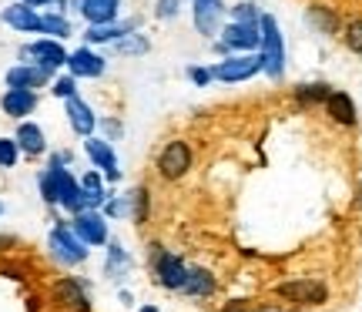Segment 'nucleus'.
Instances as JSON below:
<instances>
[{
	"label": "nucleus",
	"mask_w": 362,
	"mask_h": 312,
	"mask_svg": "<svg viewBox=\"0 0 362 312\" xmlns=\"http://www.w3.org/2000/svg\"><path fill=\"white\" fill-rule=\"evenodd\" d=\"M121 13V0H84L81 4V17L88 24H111Z\"/></svg>",
	"instance_id": "21"
},
{
	"label": "nucleus",
	"mask_w": 362,
	"mask_h": 312,
	"mask_svg": "<svg viewBox=\"0 0 362 312\" xmlns=\"http://www.w3.org/2000/svg\"><path fill=\"white\" fill-rule=\"evenodd\" d=\"M181 7H185V0H158L155 17L158 21H175V17L181 13Z\"/></svg>",
	"instance_id": "35"
},
{
	"label": "nucleus",
	"mask_w": 362,
	"mask_h": 312,
	"mask_svg": "<svg viewBox=\"0 0 362 312\" xmlns=\"http://www.w3.org/2000/svg\"><path fill=\"white\" fill-rule=\"evenodd\" d=\"M47 165H61V168H71V151H54Z\"/></svg>",
	"instance_id": "38"
},
{
	"label": "nucleus",
	"mask_w": 362,
	"mask_h": 312,
	"mask_svg": "<svg viewBox=\"0 0 362 312\" xmlns=\"http://www.w3.org/2000/svg\"><path fill=\"white\" fill-rule=\"evenodd\" d=\"M54 292H57V299L64 302L67 309H74V312H90L88 286H84L81 279H74V275H67V279H61Z\"/></svg>",
	"instance_id": "20"
},
{
	"label": "nucleus",
	"mask_w": 362,
	"mask_h": 312,
	"mask_svg": "<svg viewBox=\"0 0 362 312\" xmlns=\"http://www.w3.org/2000/svg\"><path fill=\"white\" fill-rule=\"evenodd\" d=\"M57 171V205L71 212V215H78L84 212V192H81V178L71 175V168H61V165H51Z\"/></svg>",
	"instance_id": "14"
},
{
	"label": "nucleus",
	"mask_w": 362,
	"mask_h": 312,
	"mask_svg": "<svg viewBox=\"0 0 362 312\" xmlns=\"http://www.w3.org/2000/svg\"><path fill=\"white\" fill-rule=\"evenodd\" d=\"M37 188H40V198H44L47 205H57V171H54L51 165L37 175Z\"/></svg>",
	"instance_id": "30"
},
{
	"label": "nucleus",
	"mask_w": 362,
	"mask_h": 312,
	"mask_svg": "<svg viewBox=\"0 0 362 312\" xmlns=\"http://www.w3.org/2000/svg\"><path fill=\"white\" fill-rule=\"evenodd\" d=\"M71 229L81 235V242L88 248H98V245H107V215H104L101 208H84L78 215H71Z\"/></svg>",
	"instance_id": "8"
},
{
	"label": "nucleus",
	"mask_w": 362,
	"mask_h": 312,
	"mask_svg": "<svg viewBox=\"0 0 362 312\" xmlns=\"http://www.w3.org/2000/svg\"><path fill=\"white\" fill-rule=\"evenodd\" d=\"M17 57H21L24 64H37V67H44V71L57 74V71L67 64V47H64V40L37 37V40H30V44H24Z\"/></svg>",
	"instance_id": "3"
},
{
	"label": "nucleus",
	"mask_w": 362,
	"mask_h": 312,
	"mask_svg": "<svg viewBox=\"0 0 362 312\" xmlns=\"http://www.w3.org/2000/svg\"><path fill=\"white\" fill-rule=\"evenodd\" d=\"M342 40H346V47H349L352 54H362V21H349Z\"/></svg>",
	"instance_id": "34"
},
{
	"label": "nucleus",
	"mask_w": 362,
	"mask_h": 312,
	"mask_svg": "<svg viewBox=\"0 0 362 312\" xmlns=\"http://www.w3.org/2000/svg\"><path fill=\"white\" fill-rule=\"evenodd\" d=\"M262 11L255 7V4H235L232 7V21H238V24H259Z\"/></svg>",
	"instance_id": "33"
},
{
	"label": "nucleus",
	"mask_w": 362,
	"mask_h": 312,
	"mask_svg": "<svg viewBox=\"0 0 362 312\" xmlns=\"http://www.w3.org/2000/svg\"><path fill=\"white\" fill-rule=\"evenodd\" d=\"M115 54H124V57H138V54H144L151 44H148V37H144L141 30H131V34H124V37H117L115 44Z\"/></svg>",
	"instance_id": "27"
},
{
	"label": "nucleus",
	"mask_w": 362,
	"mask_h": 312,
	"mask_svg": "<svg viewBox=\"0 0 362 312\" xmlns=\"http://www.w3.org/2000/svg\"><path fill=\"white\" fill-rule=\"evenodd\" d=\"M188 296H211L215 292V279L205 269H188V282H185Z\"/></svg>",
	"instance_id": "28"
},
{
	"label": "nucleus",
	"mask_w": 362,
	"mask_h": 312,
	"mask_svg": "<svg viewBox=\"0 0 362 312\" xmlns=\"http://www.w3.org/2000/svg\"><path fill=\"white\" fill-rule=\"evenodd\" d=\"M259 57H262V74H269L272 81H279L285 74V40L282 30H279V21L272 13H262L259 17Z\"/></svg>",
	"instance_id": "1"
},
{
	"label": "nucleus",
	"mask_w": 362,
	"mask_h": 312,
	"mask_svg": "<svg viewBox=\"0 0 362 312\" xmlns=\"http://www.w3.org/2000/svg\"><path fill=\"white\" fill-rule=\"evenodd\" d=\"M259 71H262V57L255 51H248V54H228L225 61H218V64L211 67L215 81H221V84H242V81L255 78Z\"/></svg>",
	"instance_id": "7"
},
{
	"label": "nucleus",
	"mask_w": 362,
	"mask_h": 312,
	"mask_svg": "<svg viewBox=\"0 0 362 312\" xmlns=\"http://www.w3.org/2000/svg\"><path fill=\"white\" fill-rule=\"evenodd\" d=\"M81 192H84V208H104L107 202V188H104V175L98 168H90L81 178Z\"/></svg>",
	"instance_id": "23"
},
{
	"label": "nucleus",
	"mask_w": 362,
	"mask_h": 312,
	"mask_svg": "<svg viewBox=\"0 0 362 312\" xmlns=\"http://www.w3.org/2000/svg\"><path fill=\"white\" fill-rule=\"evenodd\" d=\"M325 111H329V117H332L336 125H346V128L356 125V104H352V98L346 91L329 94V98H325Z\"/></svg>",
	"instance_id": "22"
},
{
	"label": "nucleus",
	"mask_w": 362,
	"mask_h": 312,
	"mask_svg": "<svg viewBox=\"0 0 362 312\" xmlns=\"http://www.w3.org/2000/svg\"><path fill=\"white\" fill-rule=\"evenodd\" d=\"M0 215H4V202H0Z\"/></svg>",
	"instance_id": "40"
},
{
	"label": "nucleus",
	"mask_w": 362,
	"mask_h": 312,
	"mask_svg": "<svg viewBox=\"0 0 362 312\" xmlns=\"http://www.w3.org/2000/svg\"><path fill=\"white\" fill-rule=\"evenodd\" d=\"M51 94L54 98H61V101H67V98H74L78 94V78L74 74H54L51 78Z\"/></svg>",
	"instance_id": "31"
},
{
	"label": "nucleus",
	"mask_w": 362,
	"mask_h": 312,
	"mask_svg": "<svg viewBox=\"0 0 362 312\" xmlns=\"http://www.w3.org/2000/svg\"><path fill=\"white\" fill-rule=\"evenodd\" d=\"M305 21H309L319 34H336L339 30V13L322 7V4H312L309 11H305Z\"/></svg>",
	"instance_id": "26"
},
{
	"label": "nucleus",
	"mask_w": 362,
	"mask_h": 312,
	"mask_svg": "<svg viewBox=\"0 0 362 312\" xmlns=\"http://www.w3.org/2000/svg\"><path fill=\"white\" fill-rule=\"evenodd\" d=\"M148 259H151V265H155L158 286L171 289V292H185V282H188V265H185L175 252H168V248H161V245H151L148 248Z\"/></svg>",
	"instance_id": "4"
},
{
	"label": "nucleus",
	"mask_w": 362,
	"mask_h": 312,
	"mask_svg": "<svg viewBox=\"0 0 362 312\" xmlns=\"http://www.w3.org/2000/svg\"><path fill=\"white\" fill-rule=\"evenodd\" d=\"M64 115H67L71 131H74L78 138H88V134L98 131V115H94V108H90L81 94H74V98H67L64 101Z\"/></svg>",
	"instance_id": "13"
},
{
	"label": "nucleus",
	"mask_w": 362,
	"mask_h": 312,
	"mask_svg": "<svg viewBox=\"0 0 362 312\" xmlns=\"http://www.w3.org/2000/svg\"><path fill=\"white\" fill-rule=\"evenodd\" d=\"M279 296L288 302H298V306H322L329 299V289L315 279H296V282H282Z\"/></svg>",
	"instance_id": "11"
},
{
	"label": "nucleus",
	"mask_w": 362,
	"mask_h": 312,
	"mask_svg": "<svg viewBox=\"0 0 362 312\" xmlns=\"http://www.w3.org/2000/svg\"><path fill=\"white\" fill-rule=\"evenodd\" d=\"M332 94L329 84H298L296 88V98L302 104H325V98Z\"/></svg>",
	"instance_id": "29"
},
{
	"label": "nucleus",
	"mask_w": 362,
	"mask_h": 312,
	"mask_svg": "<svg viewBox=\"0 0 362 312\" xmlns=\"http://www.w3.org/2000/svg\"><path fill=\"white\" fill-rule=\"evenodd\" d=\"M188 78H192V84H198V88H208V84L215 81V74H211V67H188Z\"/></svg>",
	"instance_id": "37"
},
{
	"label": "nucleus",
	"mask_w": 362,
	"mask_h": 312,
	"mask_svg": "<svg viewBox=\"0 0 362 312\" xmlns=\"http://www.w3.org/2000/svg\"><path fill=\"white\" fill-rule=\"evenodd\" d=\"M0 21L11 27V30H17V34H40V11L27 7L24 0L4 7V11H0Z\"/></svg>",
	"instance_id": "17"
},
{
	"label": "nucleus",
	"mask_w": 362,
	"mask_h": 312,
	"mask_svg": "<svg viewBox=\"0 0 362 312\" xmlns=\"http://www.w3.org/2000/svg\"><path fill=\"white\" fill-rule=\"evenodd\" d=\"M47 248H51V255L61 265H81V262H88L90 248L81 242V235L71 229V221H57L51 229V235H47Z\"/></svg>",
	"instance_id": "2"
},
{
	"label": "nucleus",
	"mask_w": 362,
	"mask_h": 312,
	"mask_svg": "<svg viewBox=\"0 0 362 312\" xmlns=\"http://www.w3.org/2000/svg\"><path fill=\"white\" fill-rule=\"evenodd\" d=\"M17 161H21V144H17V138H0V168H17Z\"/></svg>",
	"instance_id": "32"
},
{
	"label": "nucleus",
	"mask_w": 362,
	"mask_h": 312,
	"mask_svg": "<svg viewBox=\"0 0 362 312\" xmlns=\"http://www.w3.org/2000/svg\"><path fill=\"white\" fill-rule=\"evenodd\" d=\"M40 94L37 91H27V88H7L0 94V111L11 117V121H24L37 111Z\"/></svg>",
	"instance_id": "12"
},
{
	"label": "nucleus",
	"mask_w": 362,
	"mask_h": 312,
	"mask_svg": "<svg viewBox=\"0 0 362 312\" xmlns=\"http://www.w3.org/2000/svg\"><path fill=\"white\" fill-rule=\"evenodd\" d=\"M131 30H138V21H111V24H88L84 30V44L101 47V44H115L117 37H124Z\"/></svg>",
	"instance_id": "19"
},
{
	"label": "nucleus",
	"mask_w": 362,
	"mask_h": 312,
	"mask_svg": "<svg viewBox=\"0 0 362 312\" xmlns=\"http://www.w3.org/2000/svg\"><path fill=\"white\" fill-rule=\"evenodd\" d=\"M221 17H225V7H221V0H194L192 21H194V30H198L202 37H218Z\"/></svg>",
	"instance_id": "16"
},
{
	"label": "nucleus",
	"mask_w": 362,
	"mask_h": 312,
	"mask_svg": "<svg viewBox=\"0 0 362 312\" xmlns=\"http://www.w3.org/2000/svg\"><path fill=\"white\" fill-rule=\"evenodd\" d=\"M84 155L90 158V165L104 175V182H121V161L115 155V144L101 138V134H88L84 138Z\"/></svg>",
	"instance_id": "9"
},
{
	"label": "nucleus",
	"mask_w": 362,
	"mask_h": 312,
	"mask_svg": "<svg viewBox=\"0 0 362 312\" xmlns=\"http://www.w3.org/2000/svg\"><path fill=\"white\" fill-rule=\"evenodd\" d=\"M67 74H74V78H101L104 71H107V61H104V54H98L90 44H84V47H78V51L67 54Z\"/></svg>",
	"instance_id": "10"
},
{
	"label": "nucleus",
	"mask_w": 362,
	"mask_h": 312,
	"mask_svg": "<svg viewBox=\"0 0 362 312\" xmlns=\"http://www.w3.org/2000/svg\"><path fill=\"white\" fill-rule=\"evenodd\" d=\"M141 312H161V309H155V306H141Z\"/></svg>",
	"instance_id": "39"
},
{
	"label": "nucleus",
	"mask_w": 362,
	"mask_h": 312,
	"mask_svg": "<svg viewBox=\"0 0 362 312\" xmlns=\"http://www.w3.org/2000/svg\"><path fill=\"white\" fill-rule=\"evenodd\" d=\"M51 71H44V67H37V64H13V67H7V74H4V84L7 88H27V91H37V88H47L51 84Z\"/></svg>",
	"instance_id": "15"
},
{
	"label": "nucleus",
	"mask_w": 362,
	"mask_h": 312,
	"mask_svg": "<svg viewBox=\"0 0 362 312\" xmlns=\"http://www.w3.org/2000/svg\"><path fill=\"white\" fill-rule=\"evenodd\" d=\"M131 195H134V215H131V221L141 225V221L148 219V188H134Z\"/></svg>",
	"instance_id": "36"
},
{
	"label": "nucleus",
	"mask_w": 362,
	"mask_h": 312,
	"mask_svg": "<svg viewBox=\"0 0 362 312\" xmlns=\"http://www.w3.org/2000/svg\"><path fill=\"white\" fill-rule=\"evenodd\" d=\"M259 40H262L259 24L228 21V24H221V30H218V51L225 54V57H228V54H248V51H259Z\"/></svg>",
	"instance_id": "5"
},
{
	"label": "nucleus",
	"mask_w": 362,
	"mask_h": 312,
	"mask_svg": "<svg viewBox=\"0 0 362 312\" xmlns=\"http://www.w3.org/2000/svg\"><path fill=\"white\" fill-rule=\"evenodd\" d=\"M128 269H131V259H128V252H124V245L107 238V262H104V275H107V279H121Z\"/></svg>",
	"instance_id": "25"
},
{
	"label": "nucleus",
	"mask_w": 362,
	"mask_h": 312,
	"mask_svg": "<svg viewBox=\"0 0 362 312\" xmlns=\"http://www.w3.org/2000/svg\"><path fill=\"white\" fill-rule=\"evenodd\" d=\"M13 138H17V144H21V155L27 158H40L47 155V134H44V128H40L37 121H17V131H13Z\"/></svg>",
	"instance_id": "18"
},
{
	"label": "nucleus",
	"mask_w": 362,
	"mask_h": 312,
	"mask_svg": "<svg viewBox=\"0 0 362 312\" xmlns=\"http://www.w3.org/2000/svg\"><path fill=\"white\" fill-rule=\"evenodd\" d=\"M155 168L165 182H178V178H185V175L192 171V148H188V141L175 138V141L165 144V148L158 151Z\"/></svg>",
	"instance_id": "6"
},
{
	"label": "nucleus",
	"mask_w": 362,
	"mask_h": 312,
	"mask_svg": "<svg viewBox=\"0 0 362 312\" xmlns=\"http://www.w3.org/2000/svg\"><path fill=\"white\" fill-rule=\"evenodd\" d=\"M71 21L67 13H57V11H40V37H54V40H64L71 37Z\"/></svg>",
	"instance_id": "24"
}]
</instances>
